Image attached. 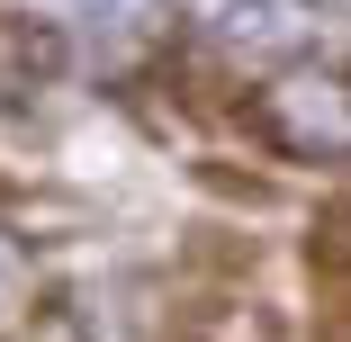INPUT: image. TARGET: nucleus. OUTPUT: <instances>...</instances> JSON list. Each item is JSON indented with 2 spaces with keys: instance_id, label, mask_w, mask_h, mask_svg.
Listing matches in <instances>:
<instances>
[{
  "instance_id": "1",
  "label": "nucleus",
  "mask_w": 351,
  "mask_h": 342,
  "mask_svg": "<svg viewBox=\"0 0 351 342\" xmlns=\"http://www.w3.org/2000/svg\"><path fill=\"white\" fill-rule=\"evenodd\" d=\"M252 126L289 162H351V73L333 63H289L252 99Z\"/></svg>"
},
{
  "instance_id": "2",
  "label": "nucleus",
  "mask_w": 351,
  "mask_h": 342,
  "mask_svg": "<svg viewBox=\"0 0 351 342\" xmlns=\"http://www.w3.org/2000/svg\"><path fill=\"white\" fill-rule=\"evenodd\" d=\"M324 27H333V10L324 0H226L217 19H207V45H217L226 63H306L315 45H324Z\"/></svg>"
},
{
  "instance_id": "3",
  "label": "nucleus",
  "mask_w": 351,
  "mask_h": 342,
  "mask_svg": "<svg viewBox=\"0 0 351 342\" xmlns=\"http://www.w3.org/2000/svg\"><path fill=\"white\" fill-rule=\"evenodd\" d=\"M73 36L90 54V73L126 82L171 45V0H73Z\"/></svg>"
},
{
  "instance_id": "4",
  "label": "nucleus",
  "mask_w": 351,
  "mask_h": 342,
  "mask_svg": "<svg viewBox=\"0 0 351 342\" xmlns=\"http://www.w3.org/2000/svg\"><path fill=\"white\" fill-rule=\"evenodd\" d=\"M306 252H315V280H324V289H351V198L315 217V243H306Z\"/></svg>"
},
{
  "instance_id": "5",
  "label": "nucleus",
  "mask_w": 351,
  "mask_h": 342,
  "mask_svg": "<svg viewBox=\"0 0 351 342\" xmlns=\"http://www.w3.org/2000/svg\"><path fill=\"white\" fill-rule=\"evenodd\" d=\"M27 297H36V261H27V243H19V234H0V324H19V315H27Z\"/></svg>"
}]
</instances>
